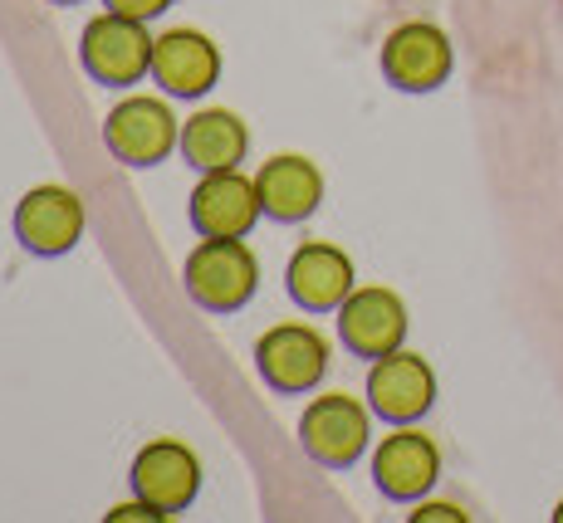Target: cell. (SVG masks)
I'll use <instances>...</instances> for the list:
<instances>
[{
	"mask_svg": "<svg viewBox=\"0 0 563 523\" xmlns=\"http://www.w3.org/2000/svg\"><path fill=\"white\" fill-rule=\"evenodd\" d=\"M181 285L206 313H241L260 289V259L245 240H201L181 265Z\"/></svg>",
	"mask_w": 563,
	"mask_h": 523,
	"instance_id": "obj_1",
	"label": "cell"
},
{
	"mask_svg": "<svg viewBox=\"0 0 563 523\" xmlns=\"http://www.w3.org/2000/svg\"><path fill=\"white\" fill-rule=\"evenodd\" d=\"M153 45L147 35V20H128V15H93L79 35V64L93 84L103 89H133L153 74Z\"/></svg>",
	"mask_w": 563,
	"mask_h": 523,
	"instance_id": "obj_2",
	"label": "cell"
},
{
	"mask_svg": "<svg viewBox=\"0 0 563 523\" xmlns=\"http://www.w3.org/2000/svg\"><path fill=\"white\" fill-rule=\"evenodd\" d=\"M367 435H373V407L343 391L313 397L299 416V445L323 470H353L367 450Z\"/></svg>",
	"mask_w": 563,
	"mask_h": 523,
	"instance_id": "obj_3",
	"label": "cell"
},
{
	"mask_svg": "<svg viewBox=\"0 0 563 523\" xmlns=\"http://www.w3.org/2000/svg\"><path fill=\"white\" fill-rule=\"evenodd\" d=\"M103 147L123 167H162L181 147V123L162 98H123L103 118Z\"/></svg>",
	"mask_w": 563,
	"mask_h": 523,
	"instance_id": "obj_4",
	"label": "cell"
},
{
	"mask_svg": "<svg viewBox=\"0 0 563 523\" xmlns=\"http://www.w3.org/2000/svg\"><path fill=\"white\" fill-rule=\"evenodd\" d=\"M255 372L279 397H305L329 372V343L309 323H275L255 343Z\"/></svg>",
	"mask_w": 563,
	"mask_h": 523,
	"instance_id": "obj_5",
	"label": "cell"
},
{
	"mask_svg": "<svg viewBox=\"0 0 563 523\" xmlns=\"http://www.w3.org/2000/svg\"><path fill=\"white\" fill-rule=\"evenodd\" d=\"M84 221H89V215H84L79 191L49 181V187H30L20 196L15 215H10V231H15L25 255L59 259L84 240Z\"/></svg>",
	"mask_w": 563,
	"mask_h": 523,
	"instance_id": "obj_6",
	"label": "cell"
},
{
	"mask_svg": "<svg viewBox=\"0 0 563 523\" xmlns=\"http://www.w3.org/2000/svg\"><path fill=\"white\" fill-rule=\"evenodd\" d=\"M128 489L162 514H187L201 494V460L181 441H147L128 465Z\"/></svg>",
	"mask_w": 563,
	"mask_h": 523,
	"instance_id": "obj_7",
	"label": "cell"
},
{
	"mask_svg": "<svg viewBox=\"0 0 563 523\" xmlns=\"http://www.w3.org/2000/svg\"><path fill=\"white\" fill-rule=\"evenodd\" d=\"M260 191L255 177L235 171H206L197 181V191L187 196V221L201 240H245L260 221Z\"/></svg>",
	"mask_w": 563,
	"mask_h": 523,
	"instance_id": "obj_8",
	"label": "cell"
},
{
	"mask_svg": "<svg viewBox=\"0 0 563 523\" xmlns=\"http://www.w3.org/2000/svg\"><path fill=\"white\" fill-rule=\"evenodd\" d=\"M431 401H437V377H431L427 357L407 353V347L377 357L373 372H367V407H373V416L387 421V426H411V421H421L431 411Z\"/></svg>",
	"mask_w": 563,
	"mask_h": 523,
	"instance_id": "obj_9",
	"label": "cell"
},
{
	"mask_svg": "<svg viewBox=\"0 0 563 523\" xmlns=\"http://www.w3.org/2000/svg\"><path fill=\"white\" fill-rule=\"evenodd\" d=\"M383 79L402 93H437L451 79V40L427 20H407L383 40Z\"/></svg>",
	"mask_w": 563,
	"mask_h": 523,
	"instance_id": "obj_10",
	"label": "cell"
},
{
	"mask_svg": "<svg viewBox=\"0 0 563 523\" xmlns=\"http://www.w3.org/2000/svg\"><path fill=\"white\" fill-rule=\"evenodd\" d=\"M441 479V450L431 435L397 426L393 435H383V445L373 450V485L383 499L393 504H417L431 494V485Z\"/></svg>",
	"mask_w": 563,
	"mask_h": 523,
	"instance_id": "obj_11",
	"label": "cell"
},
{
	"mask_svg": "<svg viewBox=\"0 0 563 523\" xmlns=\"http://www.w3.org/2000/svg\"><path fill=\"white\" fill-rule=\"evenodd\" d=\"M339 337L353 357L377 363V357L397 353L407 343V303L393 289H377V285L353 289L339 303Z\"/></svg>",
	"mask_w": 563,
	"mask_h": 523,
	"instance_id": "obj_12",
	"label": "cell"
},
{
	"mask_svg": "<svg viewBox=\"0 0 563 523\" xmlns=\"http://www.w3.org/2000/svg\"><path fill=\"white\" fill-rule=\"evenodd\" d=\"M285 289L305 313H339V303L358 289L353 279V259L329 240H309L289 255L285 265Z\"/></svg>",
	"mask_w": 563,
	"mask_h": 523,
	"instance_id": "obj_13",
	"label": "cell"
},
{
	"mask_svg": "<svg viewBox=\"0 0 563 523\" xmlns=\"http://www.w3.org/2000/svg\"><path fill=\"white\" fill-rule=\"evenodd\" d=\"M153 84L167 98H206L221 84V49L201 30H167L153 45Z\"/></svg>",
	"mask_w": 563,
	"mask_h": 523,
	"instance_id": "obj_14",
	"label": "cell"
},
{
	"mask_svg": "<svg viewBox=\"0 0 563 523\" xmlns=\"http://www.w3.org/2000/svg\"><path fill=\"white\" fill-rule=\"evenodd\" d=\"M255 191H260V211L275 225H299L319 211L323 201V171L313 167L299 152H279L265 167L255 171Z\"/></svg>",
	"mask_w": 563,
	"mask_h": 523,
	"instance_id": "obj_15",
	"label": "cell"
},
{
	"mask_svg": "<svg viewBox=\"0 0 563 523\" xmlns=\"http://www.w3.org/2000/svg\"><path fill=\"white\" fill-rule=\"evenodd\" d=\"M245 147H251V133L245 123L231 113V108H201L181 123V162L206 171H235L245 162Z\"/></svg>",
	"mask_w": 563,
	"mask_h": 523,
	"instance_id": "obj_16",
	"label": "cell"
},
{
	"mask_svg": "<svg viewBox=\"0 0 563 523\" xmlns=\"http://www.w3.org/2000/svg\"><path fill=\"white\" fill-rule=\"evenodd\" d=\"M113 15H128V20H157L172 10V0H103Z\"/></svg>",
	"mask_w": 563,
	"mask_h": 523,
	"instance_id": "obj_17",
	"label": "cell"
},
{
	"mask_svg": "<svg viewBox=\"0 0 563 523\" xmlns=\"http://www.w3.org/2000/svg\"><path fill=\"white\" fill-rule=\"evenodd\" d=\"M167 514H162L157 504H147V499L133 494V504H118L113 514H108V523H162Z\"/></svg>",
	"mask_w": 563,
	"mask_h": 523,
	"instance_id": "obj_18",
	"label": "cell"
},
{
	"mask_svg": "<svg viewBox=\"0 0 563 523\" xmlns=\"http://www.w3.org/2000/svg\"><path fill=\"white\" fill-rule=\"evenodd\" d=\"M411 523H465V514L451 504H421L417 514H411Z\"/></svg>",
	"mask_w": 563,
	"mask_h": 523,
	"instance_id": "obj_19",
	"label": "cell"
},
{
	"mask_svg": "<svg viewBox=\"0 0 563 523\" xmlns=\"http://www.w3.org/2000/svg\"><path fill=\"white\" fill-rule=\"evenodd\" d=\"M49 5H84V0H49Z\"/></svg>",
	"mask_w": 563,
	"mask_h": 523,
	"instance_id": "obj_20",
	"label": "cell"
},
{
	"mask_svg": "<svg viewBox=\"0 0 563 523\" xmlns=\"http://www.w3.org/2000/svg\"><path fill=\"white\" fill-rule=\"evenodd\" d=\"M554 523H563V504H559V509H554Z\"/></svg>",
	"mask_w": 563,
	"mask_h": 523,
	"instance_id": "obj_21",
	"label": "cell"
}]
</instances>
